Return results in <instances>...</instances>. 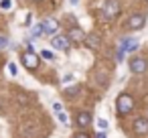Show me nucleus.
Here are the masks:
<instances>
[{
    "label": "nucleus",
    "instance_id": "1",
    "mask_svg": "<svg viewBox=\"0 0 148 138\" xmlns=\"http://www.w3.org/2000/svg\"><path fill=\"white\" fill-rule=\"evenodd\" d=\"M132 108H134V100H132V95L130 93H120L118 95V114H130L132 112Z\"/></svg>",
    "mask_w": 148,
    "mask_h": 138
},
{
    "label": "nucleus",
    "instance_id": "2",
    "mask_svg": "<svg viewBox=\"0 0 148 138\" xmlns=\"http://www.w3.org/2000/svg\"><path fill=\"white\" fill-rule=\"evenodd\" d=\"M21 61H23V65L27 69H37L39 67V55L33 53V51H25L23 57H21Z\"/></svg>",
    "mask_w": 148,
    "mask_h": 138
},
{
    "label": "nucleus",
    "instance_id": "3",
    "mask_svg": "<svg viewBox=\"0 0 148 138\" xmlns=\"http://www.w3.org/2000/svg\"><path fill=\"white\" fill-rule=\"evenodd\" d=\"M120 14V2L118 0H108L106 6H103V16L106 19H114Z\"/></svg>",
    "mask_w": 148,
    "mask_h": 138
},
{
    "label": "nucleus",
    "instance_id": "4",
    "mask_svg": "<svg viewBox=\"0 0 148 138\" xmlns=\"http://www.w3.org/2000/svg\"><path fill=\"white\" fill-rule=\"evenodd\" d=\"M136 49H138V41H136V39H132V37H130V39H124V41H122V47H120V51H118V59H122V55H124L126 51L130 53V51H136Z\"/></svg>",
    "mask_w": 148,
    "mask_h": 138
},
{
    "label": "nucleus",
    "instance_id": "5",
    "mask_svg": "<svg viewBox=\"0 0 148 138\" xmlns=\"http://www.w3.org/2000/svg\"><path fill=\"white\" fill-rule=\"evenodd\" d=\"M69 37H65V35H57V37H53V41H51V45L55 47V49H61V51H67L69 49Z\"/></svg>",
    "mask_w": 148,
    "mask_h": 138
},
{
    "label": "nucleus",
    "instance_id": "6",
    "mask_svg": "<svg viewBox=\"0 0 148 138\" xmlns=\"http://www.w3.org/2000/svg\"><path fill=\"white\" fill-rule=\"evenodd\" d=\"M144 23H146V19H144L142 14H134V16H130V21H128V29H130V31H138V29L144 27Z\"/></svg>",
    "mask_w": 148,
    "mask_h": 138
},
{
    "label": "nucleus",
    "instance_id": "7",
    "mask_svg": "<svg viewBox=\"0 0 148 138\" xmlns=\"http://www.w3.org/2000/svg\"><path fill=\"white\" fill-rule=\"evenodd\" d=\"M130 69H132V73H144L146 71V59H142V57L132 59L130 61Z\"/></svg>",
    "mask_w": 148,
    "mask_h": 138
},
{
    "label": "nucleus",
    "instance_id": "8",
    "mask_svg": "<svg viewBox=\"0 0 148 138\" xmlns=\"http://www.w3.org/2000/svg\"><path fill=\"white\" fill-rule=\"evenodd\" d=\"M85 45H87V49H99V45H101V39H99V35H95V33H91V35H87L85 37V41H83Z\"/></svg>",
    "mask_w": 148,
    "mask_h": 138
},
{
    "label": "nucleus",
    "instance_id": "9",
    "mask_svg": "<svg viewBox=\"0 0 148 138\" xmlns=\"http://www.w3.org/2000/svg\"><path fill=\"white\" fill-rule=\"evenodd\" d=\"M41 25H43V31H47V33H57V29H59V23L55 19H45Z\"/></svg>",
    "mask_w": 148,
    "mask_h": 138
},
{
    "label": "nucleus",
    "instance_id": "10",
    "mask_svg": "<svg viewBox=\"0 0 148 138\" xmlns=\"http://www.w3.org/2000/svg\"><path fill=\"white\" fill-rule=\"evenodd\" d=\"M85 37H87V35H83V31H81L79 27H73V29L69 31V39H71V41H75V43L85 41Z\"/></svg>",
    "mask_w": 148,
    "mask_h": 138
},
{
    "label": "nucleus",
    "instance_id": "11",
    "mask_svg": "<svg viewBox=\"0 0 148 138\" xmlns=\"http://www.w3.org/2000/svg\"><path fill=\"white\" fill-rule=\"evenodd\" d=\"M89 124H91V114H89V112H81V114H77V126L87 128Z\"/></svg>",
    "mask_w": 148,
    "mask_h": 138
},
{
    "label": "nucleus",
    "instance_id": "12",
    "mask_svg": "<svg viewBox=\"0 0 148 138\" xmlns=\"http://www.w3.org/2000/svg\"><path fill=\"white\" fill-rule=\"evenodd\" d=\"M134 130H136L138 134H146V132H148V120L138 118V120L134 122Z\"/></svg>",
    "mask_w": 148,
    "mask_h": 138
},
{
    "label": "nucleus",
    "instance_id": "13",
    "mask_svg": "<svg viewBox=\"0 0 148 138\" xmlns=\"http://www.w3.org/2000/svg\"><path fill=\"white\" fill-rule=\"evenodd\" d=\"M43 35V25H39V27H35V31H33V39H37V37H41Z\"/></svg>",
    "mask_w": 148,
    "mask_h": 138
},
{
    "label": "nucleus",
    "instance_id": "14",
    "mask_svg": "<svg viewBox=\"0 0 148 138\" xmlns=\"http://www.w3.org/2000/svg\"><path fill=\"white\" fill-rule=\"evenodd\" d=\"M41 57H43V59H47V61H51V59H53V53H51V51H47V49H45V51H43V53H41Z\"/></svg>",
    "mask_w": 148,
    "mask_h": 138
},
{
    "label": "nucleus",
    "instance_id": "15",
    "mask_svg": "<svg viewBox=\"0 0 148 138\" xmlns=\"http://www.w3.org/2000/svg\"><path fill=\"white\" fill-rule=\"evenodd\" d=\"M57 118H59V122L67 124V114H65V112H59V114H57Z\"/></svg>",
    "mask_w": 148,
    "mask_h": 138
},
{
    "label": "nucleus",
    "instance_id": "16",
    "mask_svg": "<svg viewBox=\"0 0 148 138\" xmlns=\"http://www.w3.org/2000/svg\"><path fill=\"white\" fill-rule=\"evenodd\" d=\"M65 93H67V95H75V93H79V85H77V87H71V89H67Z\"/></svg>",
    "mask_w": 148,
    "mask_h": 138
},
{
    "label": "nucleus",
    "instance_id": "17",
    "mask_svg": "<svg viewBox=\"0 0 148 138\" xmlns=\"http://www.w3.org/2000/svg\"><path fill=\"white\" fill-rule=\"evenodd\" d=\"M10 4H12L10 0H2V2H0V6H2L4 10H8V8H10Z\"/></svg>",
    "mask_w": 148,
    "mask_h": 138
},
{
    "label": "nucleus",
    "instance_id": "18",
    "mask_svg": "<svg viewBox=\"0 0 148 138\" xmlns=\"http://www.w3.org/2000/svg\"><path fill=\"white\" fill-rule=\"evenodd\" d=\"M8 71H10L12 75H16V65H14V63H10V65H8Z\"/></svg>",
    "mask_w": 148,
    "mask_h": 138
},
{
    "label": "nucleus",
    "instance_id": "19",
    "mask_svg": "<svg viewBox=\"0 0 148 138\" xmlns=\"http://www.w3.org/2000/svg\"><path fill=\"white\" fill-rule=\"evenodd\" d=\"M8 45V41L4 39V37H0V49H2V47H6Z\"/></svg>",
    "mask_w": 148,
    "mask_h": 138
},
{
    "label": "nucleus",
    "instance_id": "20",
    "mask_svg": "<svg viewBox=\"0 0 148 138\" xmlns=\"http://www.w3.org/2000/svg\"><path fill=\"white\" fill-rule=\"evenodd\" d=\"M97 126H99V128H106L108 122H106V120H97Z\"/></svg>",
    "mask_w": 148,
    "mask_h": 138
},
{
    "label": "nucleus",
    "instance_id": "21",
    "mask_svg": "<svg viewBox=\"0 0 148 138\" xmlns=\"http://www.w3.org/2000/svg\"><path fill=\"white\" fill-rule=\"evenodd\" d=\"M75 138H89V136H87V134H85V132H79V134H77V136H75Z\"/></svg>",
    "mask_w": 148,
    "mask_h": 138
},
{
    "label": "nucleus",
    "instance_id": "22",
    "mask_svg": "<svg viewBox=\"0 0 148 138\" xmlns=\"http://www.w3.org/2000/svg\"><path fill=\"white\" fill-rule=\"evenodd\" d=\"M95 138H106V134H103V132H99V134H97Z\"/></svg>",
    "mask_w": 148,
    "mask_h": 138
}]
</instances>
